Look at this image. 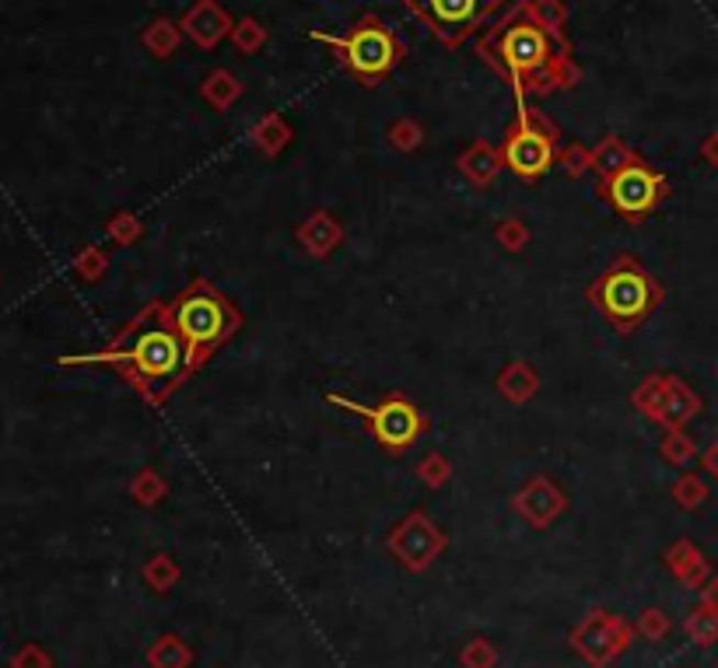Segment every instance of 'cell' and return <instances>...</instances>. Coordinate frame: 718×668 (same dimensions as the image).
<instances>
[{"label": "cell", "mask_w": 718, "mask_h": 668, "mask_svg": "<svg viewBox=\"0 0 718 668\" xmlns=\"http://www.w3.org/2000/svg\"><path fill=\"white\" fill-rule=\"evenodd\" d=\"M67 365L117 368L151 403H165L173 389L197 371L190 347H186V339L176 333L173 319H168V301H151L126 330L117 333L109 350L70 357Z\"/></svg>", "instance_id": "6da1fadb"}, {"label": "cell", "mask_w": 718, "mask_h": 668, "mask_svg": "<svg viewBox=\"0 0 718 668\" xmlns=\"http://www.w3.org/2000/svg\"><path fill=\"white\" fill-rule=\"evenodd\" d=\"M168 319H173L176 333L186 339L194 357V368L200 371L203 360L211 357L221 343H229L235 330L242 326V315L235 304L214 291L207 280H194L183 294L168 301Z\"/></svg>", "instance_id": "7a4b0ae2"}, {"label": "cell", "mask_w": 718, "mask_h": 668, "mask_svg": "<svg viewBox=\"0 0 718 668\" xmlns=\"http://www.w3.org/2000/svg\"><path fill=\"white\" fill-rule=\"evenodd\" d=\"M659 294H663L659 283L631 256H620L589 288V301L620 333H631L634 326H641L659 304Z\"/></svg>", "instance_id": "3957f363"}, {"label": "cell", "mask_w": 718, "mask_h": 668, "mask_svg": "<svg viewBox=\"0 0 718 668\" xmlns=\"http://www.w3.org/2000/svg\"><path fill=\"white\" fill-rule=\"evenodd\" d=\"M312 40L333 46L340 53V60H344V67L365 85H379L383 78H389L404 56L400 40H396L393 29H386L375 14H365L347 35L312 32Z\"/></svg>", "instance_id": "277c9868"}, {"label": "cell", "mask_w": 718, "mask_h": 668, "mask_svg": "<svg viewBox=\"0 0 718 668\" xmlns=\"http://www.w3.org/2000/svg\"><path fill=\"white\" fill-rule=\"evenodd\" d=\"M501 162L512 176L537 182L557 162V133L546 123L537 109H526L522 94H519V120L512 123V130L505 133L501 141Z\"/></svg>", "instance_id": "5b68a950"}, {"label": "cell", "mask_w": 718, "mask_h": 668, "mask_svg": "<svg viewBox=\"0 0 718 668\" xmlns=\"http://www.w3.org/2000/svg\"><path fill=\"white\" fill-rule=\"evenodd\" d=\"M330 403L354 413V416H362L375 442L393 455H404L428 431V416L400 392L383 396L375 407H362V403H354V399H344L340 392H330Z\"/></svg>", "instance_id": "8992f818"}, {"label": "cell", "mask_w": 718, "mask_h": 668, "mask_svg": "<svg viewBox=\"0 0 718 668\" xmlns=\"http://www.w3.org/2000/svg\"><path fill=\"white\" fill-rule=\"evenodd\" d=\"M666 193V179L645 162H628L610 179H599V197L607 207H614L623 221H641L659 207Z\"/></svg>", "instance_id": "52a82bcc"}, {"label": "cell", "mask_w": 718, "mask_h": 668, "mask_svg": "<svg viewBox=\"0 0 718 668\" xmlns=\"http://www.w3.org/2000/svg\"><path fill=\"white\" fill-rule=\"evenodd\" d=\"M498 43V56H501V67L512 74V81L522 91V81H533L540 74L554 64V40H551V29L540 25V22H512L505 25V32L495 35Z\"/></svg>", "instance_id": "ba28073f"}, {"label": "cell", "mask_w": 718, "mask_h": 668, "mask_svg": "<svg viewBox=\"0 0 718 668\" xmlns=\"http://www.w3.org/2000/svg\"><path fill=\"white\" fill-rule=\"evenodd\" d=\"M498 0H421V18H428V25H434V32L449 43H460L463 35L480 25L487 11H495Z\"/></svg>", "instance_id": "9c48e42d"}, {"label": "cell", "mask_w": 718, "mask_h": 668, "mask_svg": "<svg viewBox=\"0 0 718 668\" xmlns=\"http://www.w3.org/2000/svg\"><path fill=\"white\" fill-rule=\"evenodd\" d=\"M516 504H519V511L526 514V519H533L537 525H543L546 519H551V514H557V511L564 508V498H561V490H554V487L540 476V480H533V483H529V487L519 493Z\"/></svg>", "instance_id": "30bf717a"}, {"label": "cell", "mask_w": 718, "mask_h": 668, "mask_svg": "<svg viewBox=\"0 0 718 668\" xmlns=\"http://www.w3.org/2000/svg\"><path fill=\"white\" fill-rule=\"evenodd\" d=\"M183 29L194 35L200 46H214L224 32H229V14L218 11L211 0H203L200 8H194L190 14L183 18Z\"/></svg>", "instance_id": "8fae6325"}, {"label": "cell", "mask_w": 718, "mask_h": 668, "mask_svg": "<svg viewBox=\"0 0 718 668\" xmlns=\"http://www.w3.org/2000/svg\"><path fill=\"white\" fill-rule=\"evenodd\" d=\"M340 235H344V232H340V224L330 214H312L306 224L298 227V242L306 245L312 256L333 253V245L340 242Z\"/></svg>", "instance_id": "7c38bea8"}, {"label": "cell", "mask_w": 718, "mask_h": 668, "mask_svg": "<svg viewBox=\"0 0 718 668\" xmlns=\"http://www.w3.org/2000/svg\"><path fill=\"white\" fill-rule=\"evenodd\" d=\"M537 386H540V378L526 360H516V365H508V371L498 375V392L508 403H526V399L537 392Z\"/></svg>", "instance_id": "4fadbf2b"}, {"label": "cell", "mask_w": 718, "mask_h": 668, "mask_svg": "<svg viewBox=\"0 0 718 668\" xmlns=\"http://www.w3.org/2000/svg\"><path fill=\"white\" fill-rule=\"evenodd\" d=\"M498 168H501V155H495V151L480 147V144L474 151H466V155L460 158V171L474 186H487L490 179L498 176Z\"/></svg>", "instance_id": "5bb4252c"}, {"label": "cell", "mask_w": 718, "mask_h": 668, "mask_svg": "<svg viewBox=\"0 0 718 668\" xmlns=\"http://www.w3.org/2000/svg\"><path fill=\"white\" fill-rule=\"evenodd\" d=\"M628 162H634V155H631L628 144H623L620 137H607L589 155V165H593V171H596L599 179H610L614 171H620Z\"/></svg>", "instance_id": "9a60e30c"}, {"label": "cell", "mask_w": 718, "mask_h": 668, "mask_svg": "<svg viewBox=\"0 0 718 668\" xmlns=\"http://www.w3.org/2000/svg\"><path fill=\"white\" fill-rule=\"evenodd\" d=\"M498 242L508 245V249H512V253H519L522 245H526V224L516 221V218L501 221V224H498Z\"/></svg>", "instance_id": "2e32d148"}, {"label": "cell", "mask_w": 718, "mask_h": 668, "mask_svg": "<svg viewBox=\"0 0 718 668\" xmlns=\"http://www.w3.org/2000/svg\"><path fill=\"white\" fill-rule=\"evenodd\" d=\"M421 472L428 476V483H442L445 476H449V463L442 459V455H431V459L421 466Z\"/></svg>", "instance_id": "e0dca14e"}, {"label": "cell", "mask_w": 718, "mask_h": 668, "mask_svg": "<svg viewBox=\"0 0 718 668\" xmlns=\"http://www.w3.org/2000/svg\"><path fill=\"white\" fill-rule=\"evenodd\" d=\"M663 448H666V455H673V459H687V442H680V437H673V442L666 437Z\"/></svg>", "instance_id": "ac0fdd59"}, {"label": "cell", "mask_w": 718, "mask_h": 668, "mask_svg": "<svg viewBox=\"0 0 718 668\" xmlns=\"http://www.w3.org/2000/svg\"><path fill=\"white\" fill-rule=\"evenodd\" d=\"M585 162H589V158H585L582 151H572V155H568V162H564V165H568V171H572V176H578V171L585 168Z\"/></svg>", "instance_id": "d6986e66"}]
</instances>
